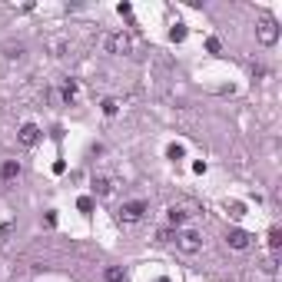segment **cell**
<instances>
[{
  "label": "cell",
  "instance_id": "6da1fadb",
  "mask_svg": "<svg viewBox=\"0 0 282 282\" xmlns=\"http://www.w3.org/2000/svg\"><path fill=\"white\" fill-rule=\"evenodd\" d=\"M103 50H107V54H130L133 40L126 33H107V37H103Z\"/></svg>",
  "mask_w": 282,
  "mask_h": 282
},
{
  "label": "cell",
  "instance_id": "7a4b0ae2",
  "mask_svg": "<svg viewBox=\"0 0 282 282\" xmlns=\"http://www.w3.org/2000/svg\"><path fill=\"white\" fill-rule=\"evenodd\" d=\"M256 37H259L262 47H272L276 40H279V27H276V20H272V17H262L259 27H256Z\"/></svg>",
  "mask_w": 282,
  "mask_h": 282
},
{
  "label": "cell",
  "instance_id": "3957f363",
  "mask_svg": "<svg viewBox=\"0 0 282 282\" xmlns=\"http://www.w3.org/2000/svg\"><path fill=\"white\" fill-rule=\"evenodd\" d=\"M143 213H146V203H143V199L123 203V206H119V223H140Z\"/></svg>",
  "mask_w": 282,
  "mask_h": 282
},
{
  "label": "cell",
  "instance_id": "277c9868",
  "mask_svg": "<svg viewBox=\"0 0 282 282\" xmlns=\"http://www.w3.org/2000/svg\"><path fill=\"white\" fill-rule=\"evenodd\" d=\"M176 246H179L183 252H189V256H193V252L203 249V239H199V232L186 229V232H176Z\"/></svg>",
  "mask_w": 282,
  "mask_h": 282
},
{
  "label": "cell",
  "instance_id": "5b68a950",
  "mask_svg": "<svg viewBox=\"0 0 282 282\" xmlns=\"http://www.w3.org/2000/svg\"><path fill=\"white\" fill-rule=\"evenodd\" d=\"M17 140H20V146H33V143L40 140V130H37V123H23L20 133H17Z\"/></svg>",
  "mask_w": 282,
  "mask_h": 282
},
{
  "label": "cell",
  "instance_id": "8992f818",
  "mask_svg": "<svg viewBox=\"0 0 282 282\" xmlns=\"http://www.w3.org/2000/svg\"><path fill=\"white\" fill-rule=\"evenodd\" d=\"M226 242H229V246H232V249H249L252 236H249V232H242V229H229Z\"/></svg>",
  "mask_w": 282,
  "mask_h": 282
},
{
  "label": "cell",
  "instance_id": "52a82bcc",
  "mask_svg": "<svg viewBox=\"0 0 282 282\" xmlns=\"http://www.w3.org/2000/svg\"><path fill=\"white\" fill-rule=\"evenodd\" d=\"M13 176H20V163L17 160H7V163L0 166V179H13Z\"/></svg>",
  "mask_w": 282,
  "mask_h": 282
},
{
  "label": "cell",
  "instance_id": "ba28073f",
  "mask_svg": "<svg viewBox=\"0 0 282 282\" xmlns=\"http://www.w3.org/2000/svg\"><path fill=\"white\" fill-rule=\"evenodd\" d=\"M279 246H282V229H279V226H272V229H269V249H272V252H279Z\"/></svg>",
  "mask_w": 282,
  "mask_h": 282
},
{
  "label": "cell",
  "instance_id": "9c48e42d",
  "mask_svg": "<svg viewBox=\"0 0 282 282\" xmlns=\"http://www.w3.org/2000/svg\"><path fill=\"white\" fill-rule=\"evenodd\" d=\"M166 219H169V226H183V223H186V213H183V209H169V213H166Z\"/></svg>",
  "mask_w": 282,
  "mask_h": 282
},
{
  "label": "cell",
  "instance_id": "30bf717a",
  "mask_svg": "<svg viewBox=\"0 0 282 282\" xmlns=\"http://www.w3.org/2000/svg\"><path fill=\"white\" fill-rule=\"evenodd\" d=\"M169 40H173V44H183V40H186V23H173V30H169Z\"/></svg>",
  "mask_w": 282,
  "mask_h": 282
},
{
  "label": "cell",
  "instance_id": "8fae6325",
  "mask_svg": "<svg viewBox=\"0 0 282 282\" xmlns=\"http://www.w3.org/2000/svg\"><path fill=\"white\" fill-rule=\"evenodd\" d=\"M93 189H97V196H110V189H113V186H110L107 176H100V179H93Z\"/></svg>",
  "mask_w": 282,
  "mask_h": 282
},
{
  "label": "cell",
  "instance_id": "7c38bea8",
  "mask_svg": "<svg viewBox=\"0 0 282 282\" xmlns=\"http://www.w3.org/2000/svg\"><path fill=\"white\" fill-rule=\"evenodd\" d=\"M226 213L232 219H239V216H246V206H242V203H226Z\"/></svg>",
  "mask_w": 282,
  "mask_h": 282
},
{
  "label": "cell",
  "instance_id": "4fadbf2b",
  "mask_svg": "<svg viewBox=\"0 0 282 282\" xmlns=\"http://www.w3.org/2000/svg\"><path fill=\"white\" fill-rule=\"evenodd\" d=\"M76 209H80V213H93V199H90V196H80V199H76Z\"/></svg>",
  "mask_w": 282,
  "mask_h": 282
},
{
  "label": "cell",
  "instance_id": "5bb4252c",
  "mask_svg": "<svg viewBox=\"0 0 282 282\" xmlns=\"http://www.w3.org/2000/svg\"><path fill=\"white\" fill-rule=\"evenodd\" d=\"M166 156H169V160H183V156H186L183 143H173V146H169V150H166Z\"/></svg>",
  "mask_w": 282,
  "mask_h": 282
},
{
  "label": "cell",
  "instance_id": "9a60e30c",
  "mask_svg": "<svg viewBox=\"0 0 282 282\" xmlns=\"http://www.w3.org/2000/svg\"><path fill=\"white\" fill-rule=\"evenodd\" d=\"M156 239H160V242H173V239H176L173 226H163V229H160V232H156Z\"/></svg>",
  "mask_w": 282,
  "mask_h": 282
},
{
  "label": "cell",
  "instance_id": "2e32d148",
  "mask_svg": "<svg viewBox=\"0 0 282 282\" xmlns=\"http://www.w3.org/2000/svg\"><path fill=\"white\" fill-rule=\"evenodd\" d=\"M103 276H107V282H123V269H116V266H110Z\"/></svg>",
  "mask_w": 282,
  "mask_h": 282
},
{
  "label": "cell",
  "instance_id": "e0dca14e",
  "mask_svg": "<svg viewBox=\"0 0 282 282\" xmlns=\"http://www.w3.org/2000/svg\"><path fill=\"white\" fill-rule=\"evenodd\" d=\"M73 97H76V83L70 80V83L63 87V100H66V103H73Z\"/></svg>",
  "mask_w": 282,
  "mask_h": 282
},
{
  "label": "cell",
  "instance_id": "ac0fdd59",
  "mask_svg": "<svg viewBox=\"0 0 282 282\" xmlns=\"http://www.w3.org/2000/svg\"><path fill=\"white\" fill-rule=\"evenodd\" d=\"M103 113L107 116H116V100H103Z\"/></svg>",
  "mask_w": 282,
  "mask_h": 282
},
{
  "label": "cell",
  "instance_id": "d6986e66",
  "mask_svg": "<svg viewBox=\"0 0 282 282\" xmlns=\"http://www.w3.org/2000/svg\"><path fill=\"white\" fill-rule=\"evenodd\" d=\"M206 50H209V54H219V50H223V44H219L216 37H209V40H206Z\"/></svg>",
  "mask_w": 282,
  "mask_h": 282
},
{
  "label": "cell",
  "instance_id": "ffe728a7",
  "mask_svg": "<svg viewBox=\"0 0 282 282\" xmlns=\"http://www.w3.org/2000/svg\"><path fill=\"white\" fill-rule=\"evenodd\" d=\"M7 56H23V47L17 44V47H7Z\"/></svg>",
  "mask_w": 282,
  "mask_h": 282
},
{
  "label": "cell",
  "instance_id": "44dd1931",
  "mask_svg": "<svg viewBox=\"0 0 282 282\" xmlns=\"http://www.w3.org/2000/svg\"><path fill=\"white\" fill-rule=\"evenodd\" d=\"M116 10H119V17H130V13H133V7H130V3H119Z\"/></svg>",
  "mask_w": 282,
  "mask_h": 282
},
{
  "label": "cell",
  "instance_id": "7402d4cb",
  "mask_svg": "<svg viewBox=\"0 0 282 282\" xmlns=\"http://www.w3.org/2000/svg\"><path fill=\"white\" fill-rule=\"evenodd\" d=\"M156 282H169V279H166V276H163V279H156Z\"/></svg>",
  "mask_w": 282,
  "mask_h": 282
}]
</instances>
